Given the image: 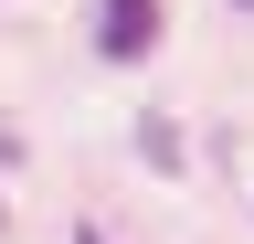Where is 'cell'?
Instances as JSON below:
<instances>
[{
  "label": "cell",
  "instance_id": "1",
  "mask_svg": "<svg viewBox=\"0 0 254 244\" xmlns=\"http://www.w3.org/2000/svg\"><path fill=\"white\" fill-rule=\"evenodd\" d=\"M95 53L106 64H148L159 53V0H95Z\"/></svg>",
  "mask_w": 254,
  "mask_h": 244
},
{
  "label": "cell",
  "instance_id": "2",
  "mask_svg": "<svg viewBox=\"0 0 254 244\" xmlns=\"http://www.w3.org/2000/svg\"><path fill=\"white\" fill-rule=\"evenodd\" d=\"M138 160L148 170H180V128H170V117H138Z\"/></svg>",
  "mask_w": 254,
  "mask_h": 244
},
{
  "label": "cell",
  "instance_id": "3",
  "mask_svg": "<svg viewBox=\"0 0 254 244\" xmlns=\"http://www.w3.org/2000/svg\"><path fill=\"white\" fill-rule=\"evenodd\" d=\"M233 11H254V0H233Z\"/></svg>",
  "mask_w": 254,
  "mask_h": 244
}]
</instances>
